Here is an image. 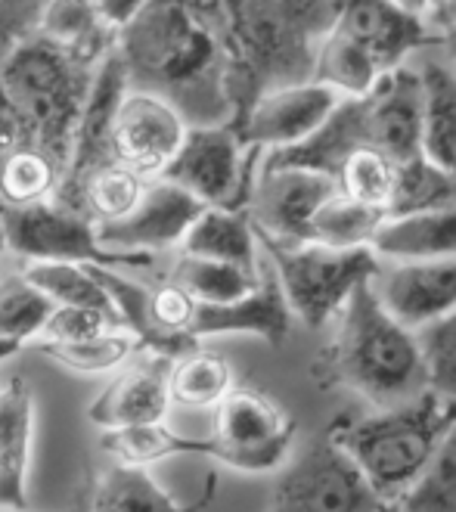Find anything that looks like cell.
I'll return each instance as SVG.
<instances>
[{"mask_svg": "<svg viewBox=\"0 0 456 512\" xmlns=\"http://www.w3.org/2000/svg\"><path fill=\"white\" fill-rule=\"evenodd\" d=\"M115 53L131 87L171 100L190 125H233V56L227 35L171 0L118 32Z\"/></svg>", "mask_w": 456, "mask_h": 512, "instance_id": "1", "label": "cell"}, {"mask_svg": "<svg viewBox=\"0 0 456 512\" xmlns=\"http://www.w3.org/2000/svg\"><path fill=\"white\" fill-rule=\"evenodd\" d=\"M336 16L339 0H227L233 125L267 90L314 81Z\"/></svg>", "mask_w": 456, "mask_h": 512, "instance_id": "2", "label": "cell"}, {"mask_svg": "<svg viewBox=\"0 0 456 512\" xmlns=\"http://www.w3.org/2000/svg\"><path fill=\"white\" fill-rule=\"evenodd\" d=\"M320 367L326 388L342 385L373 410L407 404L432 388L419 333L382 305L373 283L360 286L339 314Z\"/></svg>", "mask_w": 456, "mask_h": 512, "instance_id": "3", "label": "cell"}, {"mask_svg": "<svg viewBox=\"0 0 456 512\" xmlns=\"http://www.w3.org/2000/svg\"><path fill=\"white\" fill-rule=\"evenodd\" d=\"M453 426L456 404L429 388L425 395L398 407H385L360 419L342 416L332 423L329 435L348 450L376 494L394 506L416 485Z\"/></svg>", "mask_w": 456, "mask_h": 512, "instance_id": "4", "label": "cell"}, {"mask_svg": "<svg viewBox=\"0 0 456 512\" xmlns=\"http://www.w3.org/2000/svg\"><path fill=\"white\" fill-rule=\"evenodd\" d=\"M97 69L78 63L41 35L22 41L0 63V94L19 115L25 143L44 149L63 168V177Z\"/></svg>", "mask_w": 456, "mask_h": 512, "instance_id": "5", "label": "cell"}, {"mask_svg": "<svg viewBox=\"0 0 456 512\" xmlns=\"http://www.w3.org/2000/svg\"><path fill=\"white\" fill-rule=\"evenodd\" d=\"M258 243H261V255L277 270L292 314L308 329H323L329 323H336L351 295L360 286L373 283L382 264L373 249L339 252L317 243L283 246L277 239H267L261 233Z\"/></svg>", "mask_w": 456, "mask_h": 512, "instance_id": "6", "label": "cell"}, {"mask_svg": "<svg viewBox=\"0 0 456 512\" xmlns=\"http://www.w3.org/2000/svg\"><path fill=\"white\" fill-rule=\"evenodd\" d=\"M7 249L32 264H94V267H146V252H115L100 243V230L87 215L59 205L56 199L35 205H0Z\"/></svg>", "mask_w": 456, "mask_h": 512, "instance_id": "7", "label": "cell"}, {"mask_svg": "<svg viewBox=\"0 0 456 512\" xmlns=\"http://www.w3.org/2000/svg\"><path fill=\"white\" fill-rule=\"evenodd\" d=\"M388 503L329 432L280 475L267 512H385Z\"/></svg>", "mask_w": 456, "mask_h": 512, "instance_id": "8", "label": "cell"}, {"mask_svg": "<svg viewBox=\"0 0 456 512\" xmlns=\"http://www.w3.org/2000/svg\"><path fill=\"white\" fill-rule=\"evenodd\" d=\"M261 153L242 143L233 125H190L180 153L162 174L208 208L246 212Z\"/></svg>", "mask_w": 456, "mask_h": 512, "instance_id": "9", "label": "cell"}, {"mask_svg": "<svg viewBox=\"0 0 456 512\" xmlns=\"http://www.w3.org/2000/svg\"><path fill=\"white\" fill-rule=\"evenodd\" d=\"M218 463L236 472H273L289 460L295 444V423L264 391L236 385L215 407Z\"/></svg>", "mask_w": 456, "mask_h": 512, "instance_id": "10", "label": "cell"}, {"mask_svg": "<svg viewBox=\"0 0 456 512\" xmlns=\"http://www.w3.org/2000/svg\"><path fill=\"white\" fill-rule=\"evenodd\" d=\"M190 134L187 115L171 100L131 87L112 125V156L146 180H159Z\"/></svg>", "mask_w": 456, "mask_h": 512, "instance_id": "11", "label": "cell"}, {"mask_svg": "<svg viewBox=\"0 0 456 512\" xmlns=\"http://www.w3.org/2000/svg\"><path fill=\"white\" fill-rule=\"evenodd\" d=\"M342 100L345 97L320 81L277 87L261 94L233 128L249 149L280 153V149H292L311 140L329 122V115L342 106Z\"/></svg>", "mask_w": 456, "mask_h": 512, "instance_id": "12", "label": "cell"}, {"mask_svg": "<svg viewBox=\"0 0 456 512\" xmlns=\"http://www.w3.org/2000/svg\"><path fill=\"white\" fill-rule=\"evenodd\" d=\"M336 190V180L320 171L258 165L246 212L261 236L277 239L283 246H301L308 243L320 205Z\"/></svg>", "mask_w": 456, "mask_h": 512, "instance_id": "13", "label": "cell"}, {"mask_svg": "<svg viewBox=\"0 0 456 512\" xmlns=\"http://www.w3.org/2000/svg\"><path fill=\"white\" fill-rule=\"evenodd\" d=\"M171 367L174 360L165 354L137 351L87 407L90 423L103 432L165 423L171 407Z\"/></svg>", "mask_w": 456, "mask_h": 512, "instance_id": "14", "label": "cell"}, {"mask_svg": "<svg viewBox=\"0 0 456 512\" xmlns=\"http://www.w3.org/2000/svg\"><path fill=\"white\" fill-rule=\"evenodd\" d=\"M208 205H202L196 196L180 190L171 180H149V187L140 199V205L128 218L115 224H103L100 243L115 252H162L184 246L187 233L199 221V215Z\"/></svg>", "mask_w": 456, "mask_h": 512, "instance_id": "15", "label": "cell"}, {"mask_svg": "<svg viewBox=\"0 0 456 512\" xmlns=\"http://www.w3.org/2000/svg\"><path fill=\"white\" fill-rule=\"evenodd\" d=\"M373 289L382 305L413 333L456 311V258L379 264Z\"/></svg>", "mask_w": 456, "mask_h": 512, "instance_id": "16", "label": "cell"}, {"mask_svg": "<svg viewBox=\"0 0 456 512\" xmlns=\"http://www.w3.org/2000/svg\"><path fill=\"white\" fill-rule=\"evenodd\" d=\"M360 106L370 146L401 165L422 159V75L416 56L388 72L373 94L360 97Z\"/></svg>", "mask_w": 456, "mask_h": 512, "instance_id": "17", "label": "cell"}, {"mask_svg": "<svg viewBox=\"0 0 456 512\" xmlns=\"http://www.w3.org/2000/svg\"><path fill=\"white\" fill-rule=\"evenodd\" d=\"M336 35L370 53L382 72H394L432 44L422 19L394 7L391 0H339Z\"/></svg>", "mask_w": 456, "mask_h": 512, "instance_id": "18", "label": "cell"}, {"mask_svg": "<svg viewBox=\"0 0 456 512\" xmlns=\"http://www.w3.org/2000/svg\"><path fill=\"white\" fill-rule=\"evenodd\" d=\"M292 317L295 314L286 301L277 270L264 258L261 283L255 292H249L239 301H230V305H199L196 320H193V339L246 333V336L264 339L273 348H280L286 345L292 333Z\"/></svg>", "mask_w": 456, "mask_h": 512, "instance_id": "19", "label": "cell"}, {"mask_svg": "<svg viewBox=\"0 0 456 512\" xmlns=\"http://www.w3.org/2000/svg\"><path fill=\"white\" fill-rule=\"evenodd\" d=\"M35 438V395L16 376L0 388V506L28 509V466Z\"/></svg>", "mask_w": 456, "mask_h": 512, "instance_id": "20", "label": "cell"}, {"mask_svg": "<svg viewBox=\"0 0 456 512\" xmlns=\"http://www.w3.org/2000/svg\"><path fill=\"white\" fill-rule=\"evenodd\" d=\"M422 75V159L456 177V63L438 50L416 53Z\"/></svg>", "mask_w": 456, "mask_h": 512, "instance_id": "21", "label": "cell"}, {"mask_svg": "<svg viewBox=\"0 0 456 512\" xmlns=\"http://www.w3.org/2000/svg\"><path fill=\"white\" fill-rule=\"evenodd\" d=\"M373 252L388 264L456 258V208L388 215L373 239Z\"/></svg>", "mask_w": 456, "mask_h": 512, "instance_id": "22", "label": "cell"}, {"mask_svg": "<svg viewBox=\"0 0 456 512\" xmlns=\"http://www.w3.org/2000/svg\"><path fill=\"white\" fill-rule=\"evenodd\" d=\"M211 494L215 485H208L199 500L180 503L143 466L115 463L94 478L87 491V512H199L211 503Z\"/></svg>", "mask_w": 456, "mask_h": 512, "instance_id": "23", "label": "cell"}, {"mask_svg": "<svg viewBox=\"0 0 456 512\" xmlns=\"http://www.w3.org/2000/svg\"><path fill=\"white\" fill-rule=\"evenodd\" d=\"M180 255L236 264L252 274H261L264 264L249 212H233V208H205L180 246Z\"/></svg>", "mask_w": 456, "mask_h": 512, "instance_id": "24", "label": "cell"}, {"mask_svg": "<svg viewBox=\"0 0 456 512\" xmlns=\"http://www.w3.org/2000/svg\"><path fill=\"white\" fill-rule=\"evenodd\" d=\"M38 35L94 69L106 63L118 41V35L100 19L94 0H50Z\"/></svg>", "mask_w": 456, "mask_h": 512, "instance_id": "25", "label": "cell"}, {"mask_svg": "<svg viewBox=\"0 0 456 512\" xmlns=\"http://www.w3.org/2000/svg\"><path fill=\"white\" fill-rule=\"evenodd\" d=\"M103 454H109L121 466H149L156 460L168 457H208L218 460V447L208 438H193V435H180L168 429L165 423L156 426H137V429H115L103 432L100 438Z\"/></svg>", "mask_w": 456, "mask_h": 512, "instance_id": "26", "label": "cell"}, {"mask_svg": "<svg viewBox=\"0 0 456 512\" xmlns=\"http://www.w3.org/2000/svg\"><path fill=\"white\" fill-rule=\"evenodd\" d=\"M146 187H149L146 177H140L137 171H131L121 162H109L84 180L75 190V196L66 202V208H72L78 215H87L97 227L115 224L121 218H128L140 205Z\"/></svg>", "mask_w": 456, "mask_h": 512, "instance_id": "27", "label": "cell"}, {"mask_svg": "<svg viewBox=\"0 0 456 512\" xmlns=\"http://www.w3.org/2000/svg\"><path fill=\"white\" fill-rule=\"evenodd\" d=\"M233 388V367L218 351L196 348L177 357L171 367V404L190 410H215Z\"/></svg>", "mask_w": 456, "mask_h": 512, "instance_id": "28", "label": "cell"}, {"mask_svg": "<svg viewBox=\"0 0 456 512\" xmlns=\"http://www.w3.org/2000/svg\"><path fill=\"white\" fill-rule=\"evenodd\" d=\"M53 301L25 274L0 280V360L16 354L25 342L41 339Z\"/></svg>", "mask_w": 456, "mask_h": 512, "instance_id": "29", "label": "cell"}, {"mask_svg": "<svg viewBox=\"0 0 456 512\" xmlns=\"http://www.w3.org/2000/svg\"><path fill=\"white\" fill-rule=\"evenodd\" d=\"M388 215L379 212V208L360 205L354 199H348L345 193H332L320 212L311 221V236L308 243L326 246V249H339V252H351V249H373V239L382 227Z\"/></svg>", "mask_w": 456, "mask_h": 512, "instance_id": "30", "label": "cell"}, {"mask_svg": "<svg viewBox=\"0 0 456 512\" xmlns=\"http://www.w3.org/2000/svg\"><path fill=\"white\" fill-rule=\"evenodd\" d=\"M25 277L32 280L53 305L59 308H87L106 314L115 326L125 329L115 301L103 289V283L94 277L90 264H28Z\"/></svg>", "mask_w": 456, "mask_h": 512, "instance_id": "31", "label": "cell"}, {"mask_svg": "<svg viewBox=\"0 0 456 512\" xmlns=\"http://www.w3.org/2000/svg\"><path fill=\"white\" fill-rule=\"evenodd\" d=\"M404 165L394 162L388 153L376 146H357L354 153L342 162L336 171V187L348 199L379 208V212H391L394 196H398Z\"/></svg>", "mask_w": 456, "mask_h": 512, "instance_id": "32", "label": "cell"}, {"mask_svg": "<svg viewBox=\"0 0 456 512\" xmlns=\"http://www.w3.org/2000/svg\"><path fill=\"white\" fill-rule=\"evenodd\" d=\"M171 283L184 286L199 305H230V301H239L249 292H255L261 274H252V270H242L224 261L180 255L177 264L171 267Z\"/></svg>", "mask_w": 456, "mask_h": 512, "instance_id": "33", "label": "cell"}, {"mask_svg": "<svg viewBox=\"0 0 456 512\" xmlns=\"http://www.w3.org/2000/svg\"><path fill=\"white\" fill-rule=\"evenodd\" d=\"M59 184H63V168L38 146H19L0 162V205L22 208L56 199Z\"/></svg>", "mask_w": 456, "mask_h": 512, "instance_id": "34", "label": "cell"}, {"mask_svg": "<svg viewBox=\"0 0 456 512\" xmlns=\"http://www.w3.org/2000/svg\"><path fill=\"white\" fill-rule=\"evenodd\" d=\"M38 351L53 357L59 367L75 373H106L125 367L140 351V342L128 329H109V333L75 342H38Z\"/></svg>", "mask_w": 456, "mask_h": 512, "instance_id": "35", "label": "cell"}, {"mask_svg": "<svg viewBox=\"0 0 456 512\" xmlns=\"http://www.w3.org/2000/svg\"><path fill=\"white\" fill-rule=\"evenodd\" d=\"M398 512H456V426L438 447L416 485L394 503Z\"/></svg>", "mask_w": 456, "mask_h": 512, "instance_id": "36", "label": "cell"}, {"mask_svg": "<svg viewBox=\"0 0 456 512\" xmlns=\"http://www.w3.org/2000/svg\"><path fill=\"white\" fill-rule=\"evenodd\" d=\"M438 208H456V177L435 168L432 162L416 159L404 165L398 196L388 215H416V212H438Z\"/></svg>", "mask_w": 456, "mask_h": 512, "instance_id": "37", "label": "cell"}, {"mask_svg": "<svg viewBox=\"0 0 456 512\" xmlns=\"http://www.w3.org/2000/svg\"><path fill=\"white\" fill-rule=\"evenodd\" d=\"M425 360H429L432 388L456 404V311L419 333Z\"/></svg>", "mask_w": 456, "mask_h": 512, "instance_id": "38", "label": "cell"}, {"mask_svg": "<svg viewBox=\"0 0 456 512\" xmlns=\"http://www.w3.org/2000/svg\"><path fill=\"white\" fill-rule=\"evenodd\" d=\"M199 301L177 283H162L149 289V314L165 336H193V320Z\"/></svg>", "mask_w": 456, "mask_h": 512, "instance_id": "39", "label": "cell"}, {"mask_svg": "<svg viewBox=\"0 0 456 512\" xmlns=\"http://www.w3.org/2000/svg\"><path fill=\"white\" fill-rule=\"evenodd\" d=\"M50 0H0V63L28 38L38 35Z\"/></svg>", "mask_w": 456, "mask_h": 512, "instance_id": "40", "label": "cell"}, {"mask_svg": "<svg viewBox=\"0 0 456 512\" xmlns=\"http://www.w3.org/2000/svg\"><path fill=\"white\" fill-rule=\"evenodd\" d=\"M109 329H121L115 326L106 314L100 311H87V308H59L50 314L44 333L38 342H75V339H90L109 333Z\"/></svg>", "mask_w": 456, "mask_h": 512, "instance_id": "41", "label": "cell"}, {"mask_svg": "<svg viewBox=\"0 0 456 512\" xmlns=\"http://www.w3.org/2000/svg\"><path fill=\"white\" fill-rule=\"evenodd\" d=\"M152 0H94V7L100 13V19L118 35L121 28H128Z\"/></svg>", "mask_w": 456, "mask_h": 512, "instance_id": "42", "label": "cell"}, {"mask_svg": "<svg viewBox=\"0 0 456 512\" xmlns=\"http://www.w3.org/2000/svg\"><path fill=\"white\" fill-rule=\"evenodd\" d=\"M422 25H425V32H429L432 44L453 35L456 32V0H435V7L425 13Z\"/></svg>", "mask_w": 456, "mask_h": 512, "instance_id": "43", "label": "cell"}, {"mask_svg": "<svg viewBox=\"0 0 456 512\" xmlns=\"http://www.w3.org/2000/svg\"><path fill=\"white\" fill-rule=\"evenodd\" d=\"M171 4L190 10L196 19H202L205 25L227 35V0H171Z\"/></svg>", "mask_w": 456, "mask_h": 512, "instance_id": "44", "label": "cell"}, {"mask_svg": "<svg viewBox=\"0 0 456 512\" xmlns=\"http://www.w3.org/2000/svg\"><path fill=\"white\" fill-rule=\"evenodd\" d=\"M394 7H401L404 13L416 16V19H425V13H429L435 7V0H391Z\"/></svg>", "mask_w": 456, "mask_h": 512, "instance_id": "45", "label": "cell"}, {"mask_svg": "<svg viewBox=\"0 0 456 512\" xmlns=\"http://www.w3.org/2000/svg\"><path fill=\"white\" fill-rule=\"evenodd\" d=\"M432 47H438L447 59H450V63H456V32L453 35H447V38H441L438 44H432Z\"/></svg>", "mask_w": 456, "mask_h": 512, "instance_id": "46", "label": "cell"}, {"mask_svg": "<svg viewBox=\"0 0 456 512\" xmlns=\"http://www.w3.org/2000/svg\"><path fill=\"white\" fill-rule=\"evenodd\" d=\"M7 246V239H4V227H0V249H4Z\"/></svg>", "mask_w": 456, "mask_h": 512, "instance_id": "47", "label": "cell"}, {"mask_svg": "<svg viewBox=\"0 0 456 512\" xmlns=\"http://www.w3.org/2000/svg\"><path fill=\"white\" fill-rule=\"evenodd\" d=\"M385 512H398V509H394V506H388V509H385Z\"/></svg>", "mask_w": 456, "mask_h": 512, "instance_id": "48", "label": "cell"}]
</instances>
